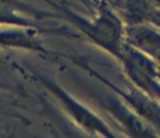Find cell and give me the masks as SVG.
I'll use <instances>...</instances> for the list:
<instances>
[{
	"label": "cell",
	"mask_w": 160,
	"mask_h": 138,
	"mask_svg": "<svg viewBox=\"0 0 160 138\" xmlns=\"http://www.w3.org/2000/svg\"><path fill=\"white\" fill-rule=\"evenodd\" d=\"M42 83H46V84L51 88V91H54L59 98H61V100L64 101V106H68L69 110H71V113L74 115L76 118L84 125V126H89V128H93V130H99V131L103 133V135H111V133L108 131V128H106L101 121H99V120H96L91 113H89V111H86L84 108H83V106H79L76 101H72L71 98L68 96V94H64V93L61 91V88H58L56 84L49 83V81H46V79H42Z\"/></svg>",
	"instance_id": "cell-1"
},
{
	"label": "cell",
	"mask_w": 160,
	"mask_h": 138,
	"mask_svg": "<svg viewBox=\"0 0 160 138\" xmlns=\"http://www.w3.org/2000/svg\"><path fill=\"white\" fill-rule=\"evenodd\" d=\"M0 44H7V46H15V47H29V49H41V46L34 41L32 36L22 32H2L0 34Z\"/></svg>",
	"instance_id": "cell-2"
}]
</instances>
